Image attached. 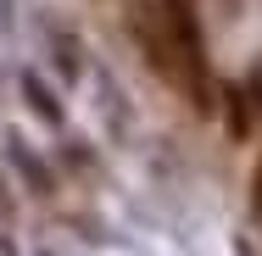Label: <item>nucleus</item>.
<instances>
[{
	"label": "nucleus",
	"mask_w": 262,
	"mask_h": 256,
	"mask_svg": "<svg viewBox=\"0 0 262 256\" xmlns=\"http://www.w3.org/2000/svg\"><path fill=\"white\" fill-rule=\"evenodd\" d=\"M157 11H162V28H167L179 61H184L190 95L207 101V56H201V22H195V6H190V0H157Z\"/></svg>",
	"instance_id": "f257e3e1"
},
{
	"label": "nucleus",
	"mask_w": 262,
	"mask_h": 256,
	"mask_svg": "<svg viewBox=\"0 0 262 256\" xmlns=\"http://www.w3.org/2000/svg\"><path fill=\"white\" fill-rule=\"evenodd\" d=\"M134 39H140L145 61L157 67L162 78H179V84H184V61H179L173 39H167V28H162V11H157V0H145V6L134 11Z\"/></svg>",
	"instance_id": "f03ea898"
},
{
	"label": "nucleus",
	"mask_w": 262,
	"mask_h": 256,
	"mask_svg": "<svg viewBox=\"0 0 262 256\" xmlns=\"http://www.w3.org/2000/svg\"><path fill=\"white\" fill-rule=\"evenodd\" d=\"M11 161H17V167H23V178H28V184H34V195H51V173H45V161H39V156L28 151V145H23V139H11Z\"/></svg>",
	"instance_id": "7ed1b4c3"
},
{
	"label": "nucleus",
	"mask_w": 262,
	"mask_h": 256,
	"mask_svg": "<svg viewBox=\"0 0 262 256\" xmlns=\"http://www.w3.org/2000/svg\"><path fill=\"white\" fill-rule=\"evenodd\" d=\"M23 101L34 106L45 123H61V106H56V95L45 89V84H39V78H23Z\"/></svg>",
	"instance_id": "20e7f679"
},
{
	"label": "nucleus",
	"mask_w": 262,
	"mask_h": 256,
	"mask_svg": "<svg viewBox=\"0 0 262 256\" xmlns=\"http://www.w3.org/2000/svg\"><path fill=\"white\" fill-rule=\"evenodd\" d=\"M229 134H234V139L251 134V117H246V95H240V89H229Z\"/></svg>",
	"instance_id": "39448f33"
},
{
	"label": "nucleus",
	"mask_w": 262,
	"mask_h": 256,
	"mask_svg": "<svg viewBox=\"0 0 262 256\" xmlns=\"http://www.w3.org/2000/svg\"><path fill=\"white\" fill-rule=\"evenodd\" d=\"M251 212H257V223H262V161H257V173H251Z\"/></svg>",
	"instance_id": "423d86ee"
},
{
	"label": "nucleus",
	"mask_w": 262,
	"mask_h": 256,
	"mask_svg": "<svg viewBox=\"0 0 262 256\" xmlns=\"http://www.w3.org/2000/svg\"><path fill=\"white\" fill-rule=\"evenodd\" d=\"M6 212H11V195H6V184H0V217H6Z\"/></svg>",
	"instance_id": "0eeeda50"
}]
</instances>
